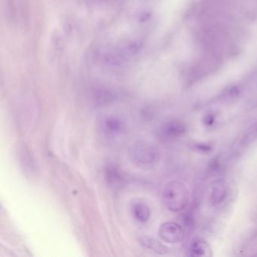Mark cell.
I'll use <instances>...</instances> for the list:
<instances>
[{
	"mask_svg": "<svg viewBox=\"0 0 257 257\" xmlns=\"http://www.w3.org/2000/svg\"><path fill=\"white\" fill-rule=\"evenodd\" d=\"M162 198L168 210L174 212L180 211L186 208L189 204V191L186 186L180 182H169L164 188Z\"/></svg>",
	"mask_w": 257,
	"mask_h": 257,
	"instance_id": "1",
	"label": "cell"
},
{
	"mask_svg": "<svg viewBox=\"0 0 257 257\" xmlns=\"http://www.w3.org/2000/svg\"><path fill=\"white\" fill-rule=\"evenodd\" d=\"M131 162L140 168L151 167L157 162L159 151L157 147L145 141H139L132 144L128 150Z\"/></svg>",
	"mask_w": 257,
	"mask_h": 257,
	"instance_id": "2",
	"label": "cell"
},
{
	"mask_svg": "<svg viewBox=\"0 0 257 257\" xmlns=\"http://www.w3.org/2000/svg\"><path fill=\"white\" fill-rule=\"evenodd\" d=\"M159 234L162 240L170 243H180L185 237L183 227L174 222L162 224L159 228Z\"/></svg>",
	"mask_w": 257,
	"mask_h": 257,
	"instance_id": "3",
	"label": "cell"
},
{
	"mask_svg": "<svg viewBox=\"0 0 257 257\" xmlns=\"http://www.w3.org/2000/svg\"><path fill=\"white\" fill-rule=\"evenodd\" d=\"M143 46L144 44L141 40H127L120 45L118 49H116L120 55L122 57L123 59L125 61V60L138 55L142 49Z\"/></svg>",
	"mask_w": 257,
	"mask_h": 257,
	"instance_id": "4",
	"label": "cell"
},
{
	"mask_svg": "<svg viewBox=\"0 0 257 257\" xmlns=\"http://www.w3.org/2000/svg\"><path fill=\"white\" fill-rule=\"evenodd\" d=\"M105 179L108 184L112 187L119 186L122 183L123 174L118 167L115 163L109 162L104 170Z\"/></svg>",
	"mask_w": 257,
	"mask_h": 257,
	"instance_id": "5",
	"label": "cell"
},
{
	"mask_svg": "<svg viewBox=\"0 0 257 257\" xmlns=\"http://www.w3.org/2000/svg\"><path fill=\"white\" fill-rule=\"evenodd\" d=\"M189 254L192 256H210L212 250L207 242L200 239L194 240L189 246Z\"/></svg>",
	"mask_w": 257,
	"mask_h": 257,
	"instance_id": "6",
	"label": "cell"
},
{
	"mask_svg": "<svg viewBox=\"0 0 257 257\" xmlns=\"http://www.w3.org/2000/svg\"><path fill=\"white\" fill-rule=\"evenodd\" d=\"M104 127L106 132L112 135H117L125 128V123L122 118L117 115H110L105 119Z\"/></svg>",
	"mask_w": 257,
	"mask_h": 257,
	"instance_id": "7",
	"label": "cell"
},
{
	"mask_svg": "<svg viewBox=\"0 0 257 257\" xmlns=\"http://www.w3.org/2000/svg\"><path fill=\"white\" fill-rule=\"evenodd\" d=\"M132 215L140 222H147L150 217V207L145 203L138 201L132 207Z\"/></svg>",
	"mask_w": 257,
	"mask_h": 257,
	"instance_id": "8",
	"label": "cell"
},
{
	"mask_svg": "<svg viewBox=\"0 0 257 257\" xmlns=\"http://www.w3.org/2000/svg\"><path fill=\"white\" fill-rule=\"evenodd\" d=\"M226 193L227 186L225 182L222 180H216L212 186L211 195H210L212 202L214 204L221 202L225 198Z\"/></svg>",
	"mask_w": 257,
	"mask_h": 257,
	"instance_id": "9",
	"label": "cell"
},
{
	"mask_svg": "<svg viewBox=\"0 0 257 257\" xmlns=\"http://www.w3.org/2000/svg\"><path fill=\"white\" fill-rule=\"evenodd\" d=\"M143 246L159 254H165L168 252V249L163 243L156 239L150 237H142L139 239Z\"/></svg>",
	"mask_w": 257,
	"mask_h": 257,
	"instance_id": "10",
	"label": "cell"
},
{
	"mask_svg": "<svg viewBox=\"0 0 257 257\" xmlns=\"http://www.w3.org/2000/svg\"><path fill=\"white\" fill-rule=\"evenodd\" d=\"M183 132V127L177 121H170L165 123L162 127V133L168 137H175Z\"/></svg>",
	"mask_w": 257,
	"mask_h": 257,
	"instance_id": "11",
	"label": "cell"
},
{
	"mask_svg": "<svg viewBox=\"0 0 257 257\" xmlns=\"http://www.w3.org/2000/svg\"><path fill=\"white\" fill-rule=\"evenodd\" d=\"M115 94L112 91L107 89L97 90L94 93V99L96 101L100 103H106L113 100Z\"/></svg>",
	"mask_w": 257,
	"mask_h": 257,
	"instance_id": "12",
	"label": "cell"
},
{
	"mask_svg": "<svg viewBox=\"0 0 257 257\" xmlns=\"http://www.w3.org/2000/svg\"><path fill=\"white\" fill-rule=\"evenodd\" d=\"M151 18V14L150 13H143L138 16V19L140 22H145Z\"/></svg>",
	"mask_w": 257,
	"mask_h": 257,
	"instance_id": "13",
	"label": "cell"
}]
</instances>
